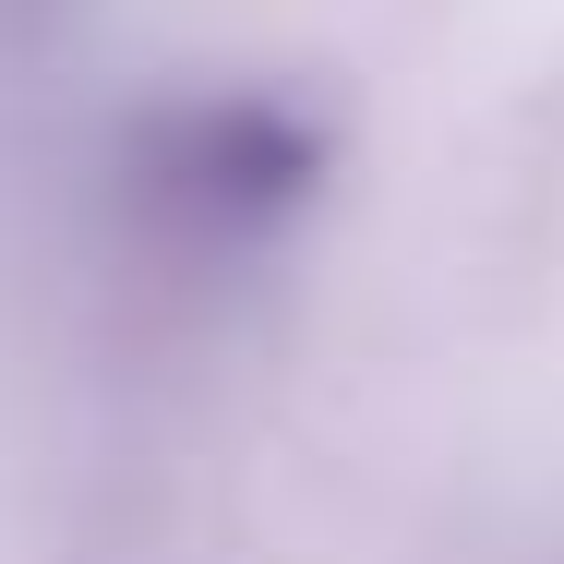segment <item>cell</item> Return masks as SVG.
Segmentation results:
<instances>
[{
  "label": "cell",
  "mask_w": 564,
  "mask_h": 564,
  "mask_svg": "<svg viewBox=\"0 0 564 564\" xmlns=\"http://www.w3.org/2000/svg\"><path fill=\"white\" fill-rule=\"evenodd\" d=\"M301 193H313V132L289 109L217 97V109H181L144 132V205L169 228H193V240H240Z\"/></svg>",
  "instance_id": "1"
}]
</instances>
